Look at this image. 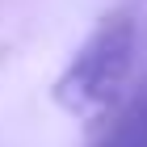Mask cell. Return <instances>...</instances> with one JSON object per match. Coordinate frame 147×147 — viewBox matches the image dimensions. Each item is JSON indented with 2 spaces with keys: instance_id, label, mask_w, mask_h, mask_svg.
<instances>
[{
  "instance_id": "1",
  "label": "cell",
  "mask_w": 147,
  "mask_h": 147,
  "mask_svg": "<svg viewBox=\"0 0 147 147\" xmlns=\"http://www.w3.org/2000/svg\"><path fill=\"white\" fill-rule=\"evenodd\" d=\"M135 51H139L135 21L126 13L105 17L71 55L63 76L55 80V105L80 122L101 118L122 97V84L130 80V67H135Z\"/></svg>"
},
{
  "instance_id": "2",
  "label": "cell",
  "mask_w": 147,
  "mask_h": 147,
  "mask_svg": "<svg viewBox=\"0 0 147 147\" xmlns=\"http://www.w3.org/2000/svg\"><path fill=\"white\" fill-rule=\"evenodd\" d=\"M97 147H147V84L135 101L126 105V113L109 126V135Z\"/></svg>"
}]
</instances>
